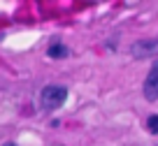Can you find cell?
<instances>
[{
	"instance_id": "1",
	"label": "cell",
	"mask_w": 158,
	"mask_h": 146,
	"mask_svg": "<svg viewBox=\"0 0 158 146\" xmlns=\"http://www.w3.org/2000/svg\"><path fill=\"white\" fill-rule=\"evenodd\" d=\"M65 97H68V88L51 83V86L42 88V93H40V104L44 109H56V107H60V104L65 102Z\"/></svg>"
},
{
	"instance_id": "2",
	"label": "cell",
	"mask_w": 158,
	"mask_h": 146,
	"mask_svg": "<svg viewBox=\"0 0 158 146\" xmlns=\"http://www.w3.org/2000/svg\"><path fill=\"white\" fill-rule=\"evenodd\" d=\"M133 58H153L158 56V37H149V39H137L130 47Z\"/></svg>"
},
{
	"instance_id": "3",
	"label": "cell",
	"mask_w": 158,
	"mask_h": 146,
	"mask_svg": "<svg viewBox=\"0 0 158 146\" xmlns=\"http://www.w3.org/2000/svg\"><path fill=\"white\" fill-rule=\"evenodd\" d=\"M144 97L149 102H156L158 100V60L153 63V67L149 70L147 79H144Z\"/></svg>"
},
{
	"instance_id": "4",
	"label": "cell",
	"mask_w": 158,
	"mask_h": 146,
	"mask_svg": "<svg viewBox=\"0 0 158 146\" xmlns=\"http://www.w3.org/2000/svg\"><path fill=\"white\" fill-rule=\"evenodd\" d=\"M68 47L65 44H51L49 49H47V56L49 58H68Z\"/></svg>"
},
{
	"instance_id": "5",
	"label": "cell",
	"mask_w": 158,
	"mask_h": 146,
	"mask_svg": "<svg viewBox=\"0 0 158 146\" xmlns=\"http://www.w3.org/2000/svg\"><path fill=\"white\" fill-rule=\"evenodd\" d=\"M147 125H149V132H153V135H158V114H156V116H149Z\"/></svg>"
},
{
	"instance_id": "6",
	"label": "cell",
	"mask_w": 158,
	"mask_h": 146,
	"mask_svg": "<svg viewBox=\"0 0 158 146\" xmlns=\"http://www.w3.org/2000/svg\"><path fill=\"white\" fill-rule=\"evenodd\" d=\"M5 146H16V144H14V141H7V144H5Z\"/></svg>"
}]
</instances>
